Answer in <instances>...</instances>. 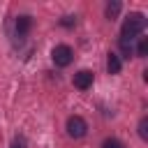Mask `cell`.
I'll return each mask as SVG.
<instances>
[{
    "label": "cell",
    "instance_id": "1",
    "mask_svg": "<svg viewBox=\"0 0 148 148\" xmlns=\"http://www.w3.org/2000/svg\"><path fill=\"white\" fill-rule=\"evenodd\" d=\"M146 28V16L141 12H132L125 21H123V28H120V35L123 39H132L136 35H141V30Z\"/></svg>",
    "mask_w": 148,
    "mask_h": 148
},
{
    "label": "cell",
    "instance_id": "2",
    "mask_svg": "<svg viewBox=\"0 0 148 148\" xmlns=\"http://www.w3.org/2000/svg\"><path fill=\"white\" fill-rule=\"evenodd\" d=\"M51 58H53V62H56L58 67H67V65L74 60V51H72L67 44H58V46L53 49Z\"/></svg>",
    "mask_w": 148,
    "mask_h": 148
},
{
    "label": "cell",
    "instance_id": "3",
    "mask_svg": "<svg viewBox=\"0 0 148 148\" xmlns=\"http://www.w3.org/2000/svg\"><path fill=\"white\" fill-rule=\"evenodd\" d=\"M86 132H88V125H86V120L81 116H69L67 118V134L72 139H81Z\"/></svg>",
    "mask_w": 148,
    "mask_h": 148
},
{
    "label": "cell",
    "instance_id": "4",
    "mask_svg": "<svg viewBox=\"0 0 148 148\" xmlns=\"http://www.w3.org/2000/svg\"><path fill=\"white\" fill-rule=\"evenodd\" d=\"M74 86H76L79 90H88V88L92 86V72H88V69L76 72V74H74Z\"/></svg>",
    "mask_w": 148,
    "mask_h": 148
},
{
    "label": "cell",
    "instance_id": "5",
    "mask_svg": "<svg viewBox=\"0 0 148 148\" xmlns=\"http://www.w3.org/2000/svg\"><path fill=\"white\" fill-rule=\"evenodd\" d=\"M30 25H32V18H30V16H18V18H16V35L23 37V35L30 30Z\"/></svg>",
    "mask_w": 148,
    "mask_h": 148
},
{
    "label": "cell",
    "instance_id": "6",
    "mask_svg": "<svg viewBox=\"0 0 148 148\" xmlns=\"http://www.w3.org/2000/svg\"><path fill=\"white\" fill-rule=\"evenodd\" d=\"M106 67H109V74H118L123 62H120V56L118 53H109V60H106Z\"/></svg>",
    "mask_w": 148,
    "mask_h": 148
},
{
    "label": "cell",
    "instance_id": "7",
    "mask_svg": "<svg viewBox=\"0 0 148 148\" xmlns=\"http://www.w3.org/2000/svg\"><path fill=\"white\" fill-rule=\"evenodd\" d=\"M118 12H120V2H118V0H113V2L106 5V18H116Z\"/></svg>",
    "mask_w": 148,
    "mask_h": 148
},
{
    "label": "cell",
    "instance_id": "8",
    "mask_svg": "<svg viewBox=\"0 0 148 148\" xmlns=\"http://www.w3.org/2000/svg\"><path fill=\"white\" fill-rule=\"evenodd\" d=\"M136 56H139V58H146V56H148V39H146V37H141V39H139Z\"/></svg>",
    "mask_w": 148,
    "mask_h": 148
},
{
    "label": "cell",
    "instance_id": "9",
    "mask_svg": "<svg viewBox=\"0 0 148 148\" xmlns=\"http://www.w3.org/2000/svg\"><path fill=\"white\" fill-rule=\"evenodd\" d=\"M139 136H141L143 141L148 139V118H146V116L139 120Z\"/></svg>",
    "mask_w": 148,
    "mask_h": 148
},
{
    "label": "cell",
    "instance_id": "10",
    "mask_svg": "<svg viewBox=\"0 0 148 148\" xmlns=\"http://www.w3.org/2000/svg\"><path fill=\"white\" fill-rule=\"evenodd\" d=\"M120 51L130 58V53H132V44H130V39H123V37H120Z\"/></svg>",
    "mask_w": 148,
    "mask_h": 148
},
{
    "label": "cell",
    "instance_id": "11",
    "mask_svg": "<svg viewBox=\"0 0 148 148\" xmlns=\"http://www.w3.org/2000/svg\"><path fill=\"white\" fill-rule=\"evenodd\" d=\"M102 148H125V146H123V143H120L118 139H106Z\"/></svg>",
    "mask_w": 148,
    "mask_h": 148
},
{
    "label": "cell",
    "instance_id": "12",
    "mask_svg": "<svg viewBox=\"0 0 148 148\" xmlns=\"http://www.w3.org/2000/svg\"><path fill=\"white\" fill-rule=\"evenodd\" d=\"M12 148H25V139H23V136H16V139L12 141Z\"/></svg>",
    "mask_w": 148,
    "mask_h": 148
}]
</instances>
